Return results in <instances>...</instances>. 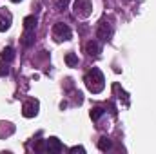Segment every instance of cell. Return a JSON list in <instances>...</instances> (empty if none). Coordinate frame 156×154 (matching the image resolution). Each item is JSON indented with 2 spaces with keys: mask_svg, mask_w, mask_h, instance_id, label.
<instances>
[{
  "mask_svg": "<svg viewBox=\"0 0 156 154\" xmlns=\"http://www.w3.org/2000/svg\"><path fill=\"white\" fill-rule=\"evenodd\" d=\"M83 82H85V87H87L93 94L102 93L104 87H105V78H104L102 71H100L98 67L89 69V71L85 73V76H83Z\"/></svg>",
  "mask_w": 156,
  "mask_h": 154,
  "instance_id": "1",
  "label": "cell"
},
{
  "mask_svg": "<svg viewBox=\"0 0 156 154\" xmlns=\"http://www.w3.org/2000/svg\"><path fill=\"white\" fill-rule=\"evenodd\" d=\"M53 37H55L56 42H67V40H71V37H73V31L69 29L67 24L58 22V24H55V27H53Z\"/></svg>",
  "mask_w": 156,
  "mask_h": 154,
  "instance_id": "2",
  "label": "cell"
},
{
  "mask_svg": "<svg viewBox=\"0 0 156 154\" xmlns=\"http://www.w3.org/2000/svg\"><path fill=\"white\" fill-rule=\"evenodd\" d=\"M73 11L80 18H87L93 11V4H91V0H75L73 2Z\"/></svg>",
  "mask_w": 156,
  "mask_h": 154,
  "instance_id": "3",
  "label": "cell"
},
{
  "mask_svg": "<svg viewBox=\"0 0 156 154\" xmlns=\"http://www.w3.org/2000/svg\"><path fill=\"white\" fill-rule=\"evenodd\" d=\"M96 38H100L102 42H109L113 38V26L107 20H102L96 27Z\"/></svg>",
  "mask_w": 156,
  "mask_h": 154,
  "instance_id": "4",
  "label": "cell"
},
{
  "mask_svg": "<svg viewBox=\"0 0 156 154\" xmlns=\"http://www.w3.org/2000/svg\"><path fill=\"white\" fill-rule=\"evenodd\" d=\"M38 100H35V98H29L24 105H22V114L26 116V118H33V116L38 114Z\"/></svg>",
  "mask_w": 156,
  "mask_h": 154,
  "instance_id": "5",
  "label": "cell"
},
{
  "mask_svg": "<svg viewBox=\"0 0 156 154\" xmlns=\"http://www.w3.org/2000/svg\"><path fill=\"white\" fill-rule=\"evenodd\" d=\"M64 151V143L58 138H47L45 140V152H62Z\"/></svg>",
  "mask_w": 156,
  "mask_h": 154,
  "instance_id": "6",
  "label": "cell"
},
{
  "mask_svg": "<svg viewBox=\"0 0 156 154\" xmlns=\"http://www.w3.org/2000/svg\"><path fill=\"white\" fill-rule=\"evenodd\" d=\"M11 20H13L11 13L5 11V7L0 9V31H7V29L11 27Z\"/></svg>",
  "mask_w": 156,
  "mask_h": 154,
  "instance_id": "7",
  "label": "cell"
},
{
  "mask_svg": "<svg viewBox=\"0 0 156 154\" xmlns=\"http://www.w3.org/2000/svg\"><path fill=\"white\" fill-rule=\"evenodd\" d=\"M100 44L96 42V40H89L87 44H85V53L89 54V56H98L100 54Z\"/></svg>",
  "mask_w": 156,
  "mask_h": 154,
  "instance_id": "8",
  "label": "cell"
},
{
  "mask_svg": "<svg viewBox=\"0 0 156 154\" xmlns=\"http://www.w3.org/2000/svg\"><path fill=\"white\" fill-rule=\"evenodd\" d=\"M24 27H26V31H35L37 29V16H26L24 18Z\"/></svg>",
  "mask_w": 156,
  "mask_h": 154,
  "instance_id": "9",
  "label": "cell"
},
{
  "mask_svg": "<svg viewBox=\"0 0 156 154\" xmlns=\"http://www.w3.org/2000/svg\"><path fill=\"white\" fill-rule=\"evenodd\" d=\"M33 44H35V31H26V35L22 37V45L31 47Z\"/></svg>",
  "mask_w": 156,
  "mask_h": 154,
  "instance_id": "10",
  "label": "cell"
},
{
  "mask_svg": "<svg viewBox=\"0 0 156 154\" xmlns=\"http://www.w3.org/2000/svg\"><path fill=\"white\" fill-rule=\"evenodd\" d=\"M111 147H113V142H111L107 136H102V138H100V142H98V149L105 152V151H109Z\"/></svg>",
  "mask_w": 156,
  "mask_h": 154,
  "instance_id": "11",
  "label": "cell"
},
{
  "mask_svg": "<svg viewBox=\"0 0 156 154\" xmlns=\"http://www.w3.org/2000/svg\"><path fill=\"white\" fill-rule=\"evenodd\" d=\"M0 56H2V60L11 62V60L15 58V51H13V47H4V51L0 53Z\"/></svg>",
  "mask_w": 156,
  "mask_h": 154,
  "instance_id": "12",
  "label": "cell"
},
{
  "mask_svg": "<svg viewBox=\"0 0 156 154\" xmlns=\"http://www.w3.org/2000/svg\"><path fill=\"white\" fill-rule=\"evenodd\" d=\"M66 64H67L69 67H76L78 65V56L75 53H67V54H66Z\"/></svg>",
  "mask_w": 156,
  "mask_h": 154,
  "instance_id": "13",
  "label": "cell"
},
{
  "mask_svg": "<svg viewBox=\"0 0 156 154\" xmlns=\"http://www.w3.org/2000/svg\"><path fill=\"white\" fill-rule=\"evenodd\" d=\"M113 89H115V93H118V98H120V100L123 98V103H125V105H129V98H127V93H125L123 89H120V85H118V83H115V85H113Z\"/></svg>",
  "mask_w": 156,
  "mask_h": 154,
  "instance_id": "14",
  "label": "cell"
},
{
  "mask_svg": "<svg viewBox=\"0 0 156 154\" xmlns=\"http://www.w3.org/2000/svg\"><path fill=\"white\" fill-rule=\"evenodd\" d=\"M104 113H105V111H104L102 107H93V109H91V120H93V121H98V120L104 116Z\"/></svg>",
  "mask_w": 156,
  "mask_h": 154,
  "instance_id": "15",
  "label": "cell"
},
{
  "mask_svg": "<svg viewBox=\"0 0 156 154\" xmlns=\"http://www.w3.org/2000/svg\"><path fill=\"white\" fill-rule=\"evenodd\" d=\"M9 75V65H7V62L4 64V62H0V78L2 76H7Z\"/></svg>",
  "mask_w": 156,
  "mask_h": 154,
  "instance_id": "16",
  "label": "cell"
},
{
  "mask_svg": "<svg viewBox=\"0 0 156 154\" xmlns=\"http://www.w3.org/2000/svg\"><path fill=\"white\" fill-rule=\"evenodd\" d=\"M35 151H37V152H44V151H45V140H38V142L35 143Z\"/></svg>",
  "mask_w": 156,
  "mask_h": 154,
  "instance_id": "17",
  "label": "cell"
},
{
  "mask_svg": "<svg viewBox=\"0 0 156 154\" xmlns=\"http://www.w3.org/2000/svg\"><path fill=\"white\" fill-rule=\"evenodd\" d=\"M69 152H73V154H76V152H85V149H83V147H80V145H75V147H71V149H69Z\"/></svg>",
  "mask_w": 156,
  "mask_h": 154,
  "instance_id": "18",
  "label": "cell"
},
{
  "mask_svg": "<svg viewBox=\"0 0 156 154\" xmlns=\"http://www.w3.org/2000/svg\"><path fill=\"white\" fill-rule=\"evenodd\" d=\"M67 2H69V0H58V4H56V7H58V11H62V9H64V7L67 5Z\"/></svg>",
  "mask_w": 156,
  "mask_h": 154,
  "instance_id": "19",
  "label": "cell"
},
{
  "mask_svg": "<svg viewBox=\"0 0 156 154\" xmlns=\"http://www.w3.org/2000/svg\"><path fill=\"white\" fill-rule=\"evenodd\" d=\"M11 2H20V0H11Z\"/></svg>",
  "mask_w": 156,
  "mask_h": 154,
  "instance_id": "20",
  "label": "cell"
}]
</instances>
